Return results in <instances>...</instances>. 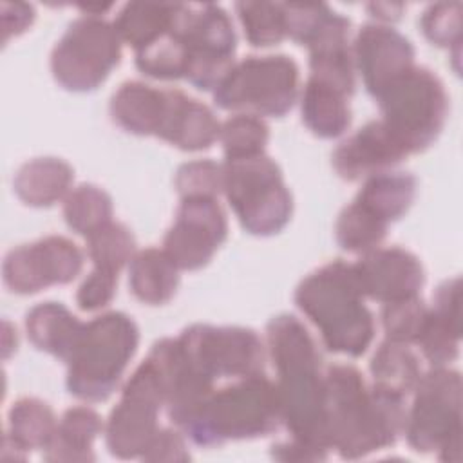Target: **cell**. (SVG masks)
Returning <instances> with one entry per match:
<instances>
[{
    "mask_svg": "<svg viewBox=\"0 0 463 463\" xmlns=\"http://www.w3.org/2000/svg\"><path fill=\"white\" fill-rule=\"evenodd\" d=\"M405 394L369 385L347 364L324 371V423L329 450L342 459H360L396 443L405 425Z\"/></svg>",
    "mask_w": 463,
    "mask_h": 463,
    "instance_id": "1",
    "label": "cell"
},
{
    "mask_svg": "<svg viewBox=\"0 0 463 463\" xmlns=\"http://www.w3.org/2000/svg\"><path fill=\"white\" fill-rule=\"evenodd\" d=\"M266 349L277 373L280 423L293 439L329 452L324 423V371L317 342L293 315L266 326Z\"/></svg>",
    "mask_w": 463,
    "mask_h": 463,
    "instance_id": "2",
    "label": "cell"
},
{
    "mask_svg": "<svg viewBox=\"0 0 463 463\" xmlns=\"http://www.w3.org/2000/svg\"><path fill=\"white\" fill-rule=\"evenodd\" d=\"M295 304L318 329L327 351L358 358L369 349L374 318L354 264L338 259L317 268L297 286Z\"/></svg>",
    "mask_w": 463,
    "mask_h": 463,
    "instance_id": "3",
    "label": "cell"
},
{
    "mask_svg": "<svg viewBox=\"0 0 463 463\" xmlns=\"http://www.w3.org/2000/svg\"><path fill=\"white\" fill-rule=\"evenodd\" d=\"M279 425L277 387L264 373H259L213 389L181 430L199 447H215L268 436Z\"/></svg>",
    "mask_w": 463,
    "mask_h": 463,
    "instance_id": "4",
    "label": "cell"
},
{
    "mask_svg": "<svg viewBox=\"0 0 463 463\" xmlns=\"http://www.w3.org/2000/svg\"><path fill=\"white\" fill-rule=\"evenodd\" d=\"M139 331L121 311L103 313L85 322L67 364V389L85 402L107 400L136 354Z\"/></svg>",
    "mask_w": 463,
    "mask_h": 463,
    "instance_id": "5",
    "label": "cell"
},
{
    "mask_svg": "<svg viewBox=\"0 0 463 463\" xmlns=\"http://www.w3.org/2000/svg\"><path fill=\"white\" fill-rule=\"evenodd\" d=\"M222 194L241 226L257 237L279 233L291 219L293 197L279 165L268 154L226 157Z\"/></svg>",
    "mask_w": 463,
    "mask_h": 463,
    "instance_id": "6",
    "label": "cell"
},
{
    "mask_svg": "<svg viewBox=\"0 0 463 463\" xmlns=\"http://www.w3.org/2000/svg\"><path fill=\"white\" fill-rule=\"evenodd\" d=\"M382 121L409 154L429 148L441 134L449 116L443 81L427 67L414 65L389 83L376 98Z\"/></svg>",
    "mask_w": 463,
    "mask_h": 463,
    "instance_id": "7",
    "label": "cell"
},
{
    "mask_svg": "<svg viewBox=\"0 0 463 463\" xmlns=\"http://www.w3.org/2000/svg\"><path fill=\"white\" fill-rule=\"evenodd\" d=\"M403 434L412 450L438 452L443 461L459 459L461 439V376L458 371L432 367L421 373L412 389Z\"/></svg>",
    "mask_w": 463,
    "mask_h": 463,
    "instance_id": "8",
    "label": "cell"
},
{
    "mask_svg": "<svg viewBox=\"0 0 463 463\" xmlns=\"http://www.w3.org/2000/svg\"><path fill=\"white\" fill-rule=\"evenodd\" d=\"M298 96V67L286 54L248 56L235 61L213 89L215 105L235 114L280 118Z\"/></svg>",
    "mask_w": 463,
    "mask_h": 463,
    "instance_id": "9",
    "label": "cell"
},
{
    "mask_svg": "<svg viewBox=\"0 0 463 463\" xmlns=\"http://www.w3.org/2000/svg\"><path fill=\"white\" fill-rule=\"evenodd\" d=\"M121 43L112 22L87 14L76 18L51 52L54 80L72 92L98 89L119 65Z\"/></svg>",
    "mask_w": 463,
    "mask_h": 463,
    "instance_id": "10",
    "label": "cell"
},
{
    "mask_svg": "<svg viewBox=\"0 0 463 463\" xmlns=\"http://www.w3.org/2000/svg\"><path fill=\"white\" fill-rule=\"evenodd\" d=\"M174 25L186 45L184 80L199 90H213L235 63L237 34L230 14L217 4H175Z\"/></svg>",
    "mask_w": 463,
    "mask_h": 463,
    "instance_id": "11",
    "label": "cell"
},
{
    "mask_svg": "<svg viewBox=\"0 0 463 463\" xmlns=\"http://www.w3.org/2000/svg\"><path fill=\"white\" fill-rule=\"evenodd\" d=\"M165 391L154 362L146 356L123 385L121 398L105 423V443L119 459L143 458L159 430L157 416Z\"/></svg>",
    "mask_w": 463,
    "mask_h": 463,
    "instance_id": "12",
    "label": "cell"
},
{
    "mask_svg": "<svg viewBox=\"0 0 463 463\" xmlns=\"http://www.w3.org/2000/svg\"><path fill=\"white\" fill-rule=\"evenodd\" d=\"M177 342L188 360L213 383L264 373L266 347L253 329L194 324L177 336Z\"/></svg>",
    "mask_w": 463,
    "mask_h": 463,
    "instance_id": "13",
    "label": "cell"
},
{
    "mask_svg": "<svg viewBox=\"0 0 463 463\" xmlns=\"http://www.w3.org/2000/svg\"><path fill=\"white\" fill-rule=\"evenodd\" d=\"M83 268V251L71 239L47 235L7 251L4 284L16 295H33L49 286L72 282Z\"/></svg>",
    "mask_w": 463,
    "mask_h": 463,
    "instance_id": "14",
    "label": "cell"
},
{
    "mask_svg": "<svg viewBox=\"0 0 463 463\" xmlns=\"http://www.w3.org/2000/svg\"><path fill=\"white\" fill-rule=\"evenodd\" d=\"M228 219L217 197L181 199L163 239V251L184 271L204 268L226 241Z\"/></svg>",
    "mask_w": 463,
    "mask_h": 463,
    "instance_id": "15",
    "label": "cell"
},
{
    "mask_svg": "<svg viewBox=\"0 0 463 463\" xmlns=\"http://www.w3.org/2000/svg\"><path fill=\"white\" fill-rule=\"evenodd\" d=\"M353 61L367 92L376 98L389 83L414 67V47L409 38L385 24H365L356 33Z\"/></svg>",
    "mask_w": 463,
    "mask_h": 463,
    "instance_id": "16",
    "label": "cell"
},
{
    "mask_svg": "<svg viewBox=\"0 0 463 463\" xmlns=\"http://www.w3.org/2000/svg\"><path fill=\"white\" fill-rule=\"evenodd\" d=\"M148 358L159 373L168 418L181 429L203 400L215 389L213 382L188 360L177 338H163L156 342Z\"/></svg>",
    "mask_w": 463,
    "mask_h": 463,
    "instance_id": "17",
    "label": "cell"
},
{
    "mask_svg": "<svg viewBox=\"0 0 463 463\" xmlns=\"http://www.w3.org/2000/svg\"><path fill=\"white\" fill-rule=\"evenodd\" d=\"M354 271L365 298L387 304L400 298L418 297L425 282L420 259L400 248H376L354 262Z\"/></svg>",
    "mask_w": 463,
    "mask_h": 463,
    "instance_id": "18",
    "label": "cell"
},
{
    "mask_svg": "<svg viewBox=\"0 0 463 463\" xmlns=\"http://www.w3.org/2000/svg\"><path fill=\"white\" fill-rule=\"evenodd\" d=\"M407 156V148L389 127L382 119H373L335 148L331 163L342 179L360 181L391 170Z\"/></svg>",
    "mask_w": 463,
    "mask_h": 463,
    "instance_id": "19",
    "label": "cell"
},
{
    "mask_svg": "<svg viewBox=\"0 0 463 463\" xmlns=\"http://www.w3.org/2000/svg\"><path fill=\"white\" fill-rule=\"evenodd\" d=\"M221 123L204 103L177 89H166L165 110L156 137L184 152H201L219 139Z\"/></svg>",
    "mask_w": 463,
    "mask_h": 463,
    "instance_id": "20",
    "label": "cell"
},
{
    "mask_svg": "<svg viewBox=\"0 0 463 463\" xmlns=\"http://www.w3.org/2000/svg\"><path fill=\"white\" fill-rule=\"evenodd\" d=\"M459 340V279L454 277L438 286L416 345L432 367H443L458 358Z\"/></svg>",
    "mask_w": 463,
    "mask_h": 463,
    "instance_id": "21",
    "label": "cell"
},
{
    "mask_svg": "<svg viewBox=\"0 0 463 463\" xmlns=\"http://www.w3.org/2000/svg\"><path fill=\"white\" fill-rule=\"evenodd\" d=\"M166 89H156L143 81H125L110 98L112 121L125 132L136 136H156L163 110Z\"/></svg>",
    "mask_w": 463,
    "mask_h": 463,
    "instance_id": "22",
    "label": "cell"
},
{
    "mask_svg": "<svg viewBox=\"0 0 463 463\" xmlns=\"http://www.w3.org/2000/svg\"><path fill=\"white\" fill-rule=\"evenodd\" d=\"M74 170L60 157H36L24 163L13 179L18 199L34 208L52 206L72 190Z\"/></svg>",
    "mask_w": 463,
    "mask_h": 463,
    "instance_id": "23",
    "label": "cell"
},
{
    "mask_svg": "<svg viewBox=\"0 0 463 463\" xmlns=\"http://www.w3.org/2000/svg\"><path fill=\"white\" fill-rule=\"evenodd\" d=\"M85 322H80L63 304L42 302L25 315V331L31 344L67 362L80 340Z\"/></svg>",
    "mask_w": 463,
    "mask_h": 463,
    "instance_id": "24",
    "label": "cell"
},
{
    "mask_svg": "<svg viewBox=\"0 0 463 463\" xmlns=\"http://www.w3.org/2000/svg\"><path fill=\"white\" fill-rule=\"evenodd\" d=\"M105 429L101 416L90 407H71L58 420L56 430L42 456L47 461H92V443Z\"/></svg>",
    "mask_w": 463,
    "mask_h": 463,
    "instance_id": "25",
    "label": "cell"
},
{
    "mask_svg": "<svg viewBox=\"0 0 463 463\" xmlns=\"http://www.w3.org/2000/svg\"><path fill=\"white\" fill-rule=\"evenodd\" d=\"M179 268L163 248L136 251L128 262L130 293L143 304L163 306L170 302L179 286Z\"/></svg>",
    "mask_w": 463,
    "mask_h": 463,
    "instance_id": "26",
    "label": "cell"
},
{
    "mask_svg": "<svg viewBox=\"0 0 463 463\" xmlns=\"http://www.w3.org/2000/svg\"><path fill=\"white\" fill-rule=\"evenodd\" d=\"M300 114L304 125L315 136L324 139L338 137L351 125L349 96L327 83L307 78L300 99Z\"/></svg>",
    "mask_w": 463,
    "mask_h": 463,
    "instance_id": "27",
    "label": "cell"
},
{
    "mask_svg": "<svg viewBox=\"0 0 463 463\" xmlns=\"http://www.w3.org/2000/svg\"><path fill=\"white\" fill-rule=\"evenodd\" d=\"M416 197V179L407 172H382L367 177L353 201L391 224L407 213Z\"/></svg>",
    "mask_w": 463,
    "mask_h": 463,
    "instance_id": "28",
    "label": "cell"
},
{
    "mask_svg": "<svg viewBox=\"0 0 463 463\" xmlns=\"http://www.w3.org/2000/svg\"><path fill=\"white\" fill-rule=\"evenodd\" d=\"M58 420L49 403L38 398L16 400L7 414V436L24 454L45 449L56 430Z\"/></svg>",
    "mask_w": 463,
    "mask_h": 463,
    "instance_id": "29",
    "label": "cell"
},
{
    "mask_svg": "<svg viewBox=\"0 0 463 463\" xmlns=\"http://www.w3.org/2000/svg\"><path fill=\"white\" fill-rule=\"evenodd\" d=\"M175 4L128 2L112 22L121 42L136 51L150 45L172 25Z\"/></svg>",
    "mask_w": 463,
    "mask_h": 463,
    "instance_id": "30",
    "label": "cell"
},
{
    "mask_svg": "<svg viewBox=\"0 0 463 463\" xmlns=\"http://www.w3.org/2000/svg\"><path fill=\"white\" fill-rule=\"evenodd\" d=\"M369 371L373 383L405 396L412 392L423 373L420 358L407 344L392 342L387 338L376 347L369 362Z\"/></svg>",
    "mask_w": 463,
    "mask_h": 463,
    "instance_id": "31",
    "label": "cell"
},
{
    "mask_svg": "<svg viewBox=\"0 0 463 463\" xmlns=\"http://www.w3.org/2000/svg\"><path fill=\"white\" fill-rule=\"evenodd\" d=\"M175 13V9H174ZM186 45L177 33L172 18V25L150 45L136 51V67L141 74L154 80H179L186 72Z\"/></svg>",
    "mask_w": 463,
    "mask_h": 463,
    "instance_id": "32",
    "label": "cell"
},
{
    "mask_svg": "<svg viewBox=\"0 0 463 463\" xmlns=\"http://www.w3.org/2000/svg\"><path fill=\"white\" fill-rule=\"evenodd\" d=\"M112 199L96 184H80L63 199V217L67 226L87 237L112 221Z\"/></svg>",
    "mask_w": 463,
    "mask_h": 463,
    "instance_id": "33",
    "label": "cell"
},
{
    "mask_svg": "<svg viewBox=\"0 0 463 463\" xmlns=\"http://www.w3.org/2000/svg\"><path fill=\"white\" fill-rule=\"evenodd\" d=\"M387 222L380 221L356 201H353L340 212L335 224V237L342 250L365 255L380 248L387 235Z\"/></svg>",
    "mask_w": 463,
    "mask_h": 463,
    "instance_id": "34",
    "label": "cell"
},
{
    "mask_svg": "<svg viewBox=\"0 0 463 463\" xmlns=\"http://www.w3.org/2000/svg\"><path fill=\"white\" fill-rule=\"evenodd\" d=\"M87 255L96 268L119 273L136 253V239L132 232L118 221H110L85 237Z\"/></svg>",
    "mask_w": 463,
    "mask_h": 463,
    "instance_id": "35",
    "label": "cell"
},
{
    "mask_svg": "<svg viewBox=\"0 0 463 463\" xmlns=\"http://www.w3.org/2000/svg\"><path fill=\"white\" fill-rule=\"evenodd\" d=\"M237 16L241 20L246 40L253 47L277 45L286 38L284 9L279 2H237Z\"/></svg>",
    "mask_w": 463,
    "mask_h": 463,
    "instance_id": "36",
    "label": "cell"
},
{
    "mask_svg": "<svg viewBox=\"0 0 463 463\" xmlns=\"http://www.w3.org/2000/svg\"><path fill=\"white\" fill-rule=\"evenodd\" d=\"M269 139V127L259 116L233 114L219 130L224 157H246L262 154Z\"/></svg>",
    "mask_w": 463,
    "mask_h": 463,
    "instance_id": "37",
    "label": "cell"
},
{
    "mask_svg": "<svg viewBox=\"0 0 463 463\" xmlns=\"http://www.w3.org/2000/svg\"><path fill=\"white\" fill-rule=\"evenodd\" d=\"M427 313L429 307L420 297H409L383 304L380 320L385 338L407 345L416 344L425 326Z\"/></svg>",
    "mask_w": 463,
    "mask_h": 463,
    "instance_id": "38",
    "label": "cell"
},
{
    "mask_svg": "<svg viewBox=\"0 0 463 463\" xmlns=\"http://www.w3.org/2000/svg\"><path fill=\"white\" fill-rule=\"evenodd\" d=\"M423 36L438 47H445L454 52L458 60L461 47V4L459 2H438L430 4L420 18Z\"/></svg>",
    "mask_w": 463,
    "mask_h": 463,
    "instance_id": "39",
    "label": "cell"
},
{
    "mask_svg": "<svg viewBox=\"0 0 463 463\" xmlns=\"http://www.w3.org/2000/svg\"><path fill=\"white\" fill-rule=\"evenodd\" d=\"M181 199L217 197L222 194V165L212 159H195L181 165L174 179Z\"/></svg>",
    "mask_w": 463,
    "mask_h": 463,
    "instance_id": "40",
    "label": "cell"
},
{
    "mask_svg": "<svg viewBox=\"0 0 463 463\" xmlns=\"http://www.w3.org/2000/svg\"><path fill=\"white\" fill-rule=\"evenodd\" d=\"M116 288L118 273L94 266L76 291V304L81 311H99L112 302Z\"/></svg>",
    "mask_w": 463,
    "mask_h": 463,
    "instance_id": "41",
    "label": "cell"
},
{
    "mask_svg": "<svg viewBox=\"0 0 463 463\" xmlns=\"http://www.w3.org/2000/svg\"><path fill=\"white\" fill-rule=\"evenodd\" d=\"M145 461H188L190 452L184 443V438L181 432L174 429H161L152 438L148 449L145 450L143 458Z\"/></svg>",
    "mask_w": 463,
    "mask_h": 463,
    "instance_id": "42",
    "label": "cell"
},
{
    "mask_svg": "<svg viewBox=\"0 0 463 463\" xmlns=\"http://www.w3.org/2000/svg\"><path fill=\"white\" fill-rule=\"evenodd\" d=\"M2 42L7 43L13 36L27 31L34 22V7L25 2H2Z\"/></svg>",
    "mask_w": 463,
    "mask_h": 463,
    "instance_id": "43",
    "label": "cell"
},
{
    "mask_svg": "<svg viewBox=\"0 0 463 463\" xmlns=\"http://www.w3.org/2000/svg\"><path fill=\"white\" fill-rule=\"evenodd\" d=\"M271 456L279 461H322L327 459V450L311 447L298 439L282 441L271 447Z\"/></svg>",
    "mask_w": 463,
    "mask_h": 463,
    "instance_id": "44",
    "label": "cell"
},
{
    "mask_svg": "<svg viewBox=\"0 0 463 463\" xmlns=\"http://www.w3.org/2000/svg\"><path fill=\"white\" fill-rule=\"evenodd\" d=\"M367 7L373 11V16L378 18L380 22L398 20L402 16V11H403V4H387V2L369 4Z\"/></svg>",
    "mask_w": 463,
    "mask_h": 463,
    "instance_id": "45",
    "label": "cell"
},
{
    "mask_svg": "<svg viewBox=\"0 0 463 463\" xmlns=\"http://www.w3.org/2000/svg\"><path fill=\"white\" fill-rule=\"evenodd\" d=\"M16 345H18L16 329L7 320H4V326H2V354H4V358H9V354L13 351H16Z\"/></svg>",
    "mask_w": 463,
    "mask_h": 463,
    "instance_id": "46",
    "label": "cell"
}]
</instances>
